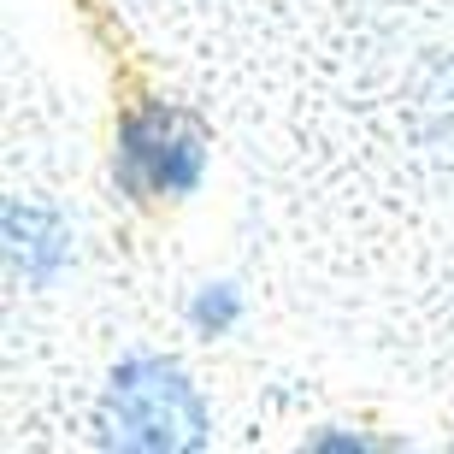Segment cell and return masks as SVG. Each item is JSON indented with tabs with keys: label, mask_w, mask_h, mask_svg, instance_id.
Instances as JSON below:
<instances>
[{
	"label": "cell",
	"mask_w": 454,
	"mask_h": 454,
	"mask_svg": "<svg viewBox=\"0 0 454 454\" xmlns=\"http://www.w3.org/2000/svg\"><path fill=\"white\" fill-rule=\"evenodd\" d=\"M118 184L130 189L136 201H153V195H189L201 184L207 166V130L189 113L166 101L136 106L124 124H118Z\"/></svg>",
	"instance_id": "cell-2"
},
{
	"label": "cell",
	"mask_w": 454,
	"mask_h": 454,
	"mask_svg": "<svg viewBox=\"0 0 454 454\" xmlns=\"http://www.w3.org/2000/svg\"><path fill=\"white\" fill-rule=\"evenodd\" d=\"M6 254H12V271L24 284H53L59 266L71 260V231L53 219L48 207H6Z\"/></svg>",
	"instance_id": "cell-3"
},
{
	"label": "cell",
	"mask_w": 454,
	"mask_h": 454,
	"mask_svg": "<svg viewBox=\"0 0 454 454\" xmlns=\"http://www.w3.org/2000/svg\"><path fill=\"white\" fill-rule=\"evenodd\" d=\"M101 442L136 454H189L207 442V407L184 366L160 354H136L106 378L101 395Z\"/></svg>",
	"instance_id": "cell-1"
},
{
	"label": "cell",
	"mask_w": 454,
	"mask_h": 454,
	"mask_svg": "<svg viewBox=\"0 0 454 454\" xmlns=\"http://www.w3.org/2000/svg\"><path fill=\"white\" fill-rule=\"evenodd\" d=\"M236 319H242V295H236V284H201V289H195L189 325H195L201 337H224Z\"/></svg>",
	"instance_id": "cell-4"
}]
</instances>
